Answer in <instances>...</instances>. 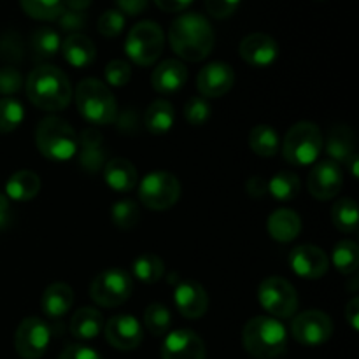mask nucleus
<instances>
[{
    "label": "nucleus",
    "instance_id": "obj_29",
    "mask_svg": "<svg viewBox=\"0 0 359 359\" xmlns=\"http://www.w3.org/2000/svg\"><path fill=\"white\" fill-rule=\"evenodd\" d=\"M174 105L168 100H163V98L154 100L153 104L146 109V114H144V125H146V128L149 130L153 135H165V133L174 126Z\"/></svg>",
    "mask_w": 359,
    "mask_h": 359
},
{
    "label": "nucleus",
    "instance_id": "obj_34",
    "mask_svg": "<svg viewBox=\"0 0 359 359\" xmlns=\"http://www.w3.org/2000/svg\"><path fill=\"white\" fill-rule=\"evenodd\" d=\"M300 188V179L293 172H279L269 182V193L280 202H290L297 198Z\"/></svg>",
    "mask_w": 359,
    "mask_h": 359
},
{
    "label": "nucleus",
    "instance_id": "obj_19",
    "mask_svg": "<svg viewBox=\"0 0 359 359\" xmlns=\"http://www.w3.org/2000/svg\"><path fill=\"white\" fill-rule=\"evenodd\" d=\"M174 302L177 311L186 319H200L209 309V297L196 280H181L175 286Z\"/></svg>",
    "mask_w": 359,
    "mask_h": 359
},
{
    "label": "nucleus",
    "instance_id": "obj_2",
    "mask_svg": "<svg viewBox=\"0 0 359 359\" xmlns=\"http://www.w3.org/2000/svg\"><path fill=\"white\" fill-rule=\"evenodd\" d=\"M25 86L28 100L42 111L58 112L72 100L69 77L55 65H41L32 70Z\"/></svg>",
    "mask_w": 359,
    "mask_h": 359
},
{
    "label": "nucleus",
    "instance_id": "obj_36",
    "mask_svg": "<svg viewBox=\"0 0 359 359\" xmlns=\"http://www.w3.org/2000/svg\"><path fill=\"white\" fill-rule=\"evenodd\" d=\"M20 6L34 20L51 21L62 14L63 0H20Z\"/></svg>",
    "mask_w": 359,
    "mask_h": 359
},
{
    "label": "nucleus",
    "instance_id": "obj_23",
    "mask_svg": "<svg viewBox=\"0 0 359 359\" xmlns=\"http://www.w3.org/2000/svg\"><path fill=\"white\" fill-rule=\"evenodd\" d=\"M63 58L67 63L76 69H86L97 58V48H95L93 41L83 34H72L63 41L62 44Z\"/></svg>",
    "mask_w": 359,
    "mask_h": 359
},
{
    "label": "nucleus",
    "instance_id": "obj_27",
    "mask_svg": "<svg viewBox=\"0 0 359 359\" xmlns=\"http://www.w3.org/2000/svg\"><path fill=\"white\" fill-rule=\"evenodd\" d=\"M102 330H104V316L93 307L79 309L70 319V333L79 340L97 339Z\"/></svg>",
    "mask_w": 359,
    "mask_h": 359
},
{
    "label": "nucleus",
    "instance_id": "obj_14",
    "mask_svg": "<svg viewBox=\"0 0 359 359\" xmlns=\"http://www.w3.org/2000/svg\"><path fill=\"white\" fill-rule=\"evenodd\" d=\"M105 339L114 349L118 351H133L142 344L144 330L140 323L133 316L121 314L114 316L104 325Z\"/></svg>",
    "mask_w": 359,
    "mask_h": 359
},
{
    "label": "nucleus",
    "instance_id": "obj_51",
    "mask_svg": "<svg viewBox=\"0 0 359 359\" xmlns=\"http://www.w3.org/2000/svg\"><path fill=\"white\" fill-rule=\"evenodd\" d=\"M158 7L165 13H182L193 4V0H154Z\"/></svg>",
    "mask_w": 359,
    "mask_h": 359
},
{
    "label": "nucleus",
    "instance_id": "obj_42",
    "mask_svg": "<svg viewBox=\"0 0 359 359\" xmlns=\"http://www.w3.org/2000/svg\"><path fill=\"white\" fill-rule=\"evenodd\" d=\"M105 81H107L111 86H126L132 79V67L125 62V60H112L105 67Z\"/></svg>",
    "mask_w": 359,
    "mask_h": 359
},
{
    "label": "nucleus",
    "instance_id": "obj_24",
    "mask_svg": "<svg viewBox=\"0 0 359 359\" xmlns=\"http://www.w3.org/2000/svg\"><path fill=\"white\" fill-rule=\"evenodd\" d=\"M269 233L273 241L280 244L293 242L302 231V219L294 210L291 209H279L270 214L269 217Z\"/></svg>",
    "mask_w": 359,
    "mask_h": 359
},
{
    "label": "nucleus",
    "instance_id": "obj_47",
    "mask_svg": "<svg viewBox=\"0 0 359 359\" xmlns=\"http://www.w3.org/2000/svg\"><path fill=\"white\" fill-rule=\"evenodd\" d=\"M0 58L4 60H20L21 44L20 39L14 34H7L0 39Z\"/></svg>",
    "mask_w": 359,
    "mask_h": 359
},
{
    "label": "nucleus",
    "instance_id": "obj_13",
    "mask_svg": "<svg viewBox=\"0 0 359 359\" xmlns=\"http://www.w3.org/2000/svg\"><path fill=\"white\" fill-rule=\"evenodd\" d=\"M344 186V174L339 163L332 160L321 161L311 170L307 188L318 200H332L340 193Z\"/></svg>",
    "mask_w": 359,
    "mask_h": 359
},
{
    "label": "nucleus",
    "instance_id": "obj_55",
    "mask_svg": "<svg viewBox=\"0 0 359 359\" xmlns=\"http://www.w3.org/2000/svg\"><path fill=\"white\" fill-rule=\"evenodd\" d=\"M358 163H359L358 154H353V156L349 158V161L346 163V165H349V168H351V172H353L354 179H358Z\"/></svg>",
    "mask_w": 359,
    "mask_h": 359
},
{
    "label": "nucleus",
    "instance_id": "obj_16",
    "mask_svg": "<svg viewBox=\"0 0 359 359\" xmlns=\"http://www.w3.org/2000/svg\"><path fill=\"white\" fill-rule=\"evenodd\" d=\"M235 72L228 63L212 62L200 70L196 88L203 98H217L226 95L233 88Z\"/></svg>",
    "mask_w": 359,
    "mask_h": 359
},
{
    "label": "nucleus",
    "instance_id": "obj_12",
    "mask_svg": "<svg viewBox=\"0 0 359 359\" xmlns=\"http://www.w3.org/2000/svg\"><path fill=\"white\" fill-rule=\"evenodd\" d=\"M291 335L304 346H321L333 335V323L321 311H305L291 323Z\"/></svg>",
    "mask_w": 359,
    "mask_h": 359
},
{
    "label": "nucleus",
    "instance_id": "obj_38",
    "mask_svg": "<svg viewBox=\"0 0 359 359\" xmlns=\"http://www.w3.org/2000/svg\"><path fill=\"white\" fill-rule=\"evenodd\" d=\"M25 119V107L16 98H0V133L16 130Z\"/></svg>",
    "mask_w": 359,
    "mask_h": 359
},
{
    "label": "nucleus",
    "instance_id": "obj_5",
    "mask_svg": "<svg viewBox=\"0 0 359 359\" xmlns=\"http://www.w3.org/2000/svg\"><path fill=\"white\" fill-rule=\"evenodd\" d=\"M35 144L49 160L65 161L76 156L79 149V137L69 123L51 116L42 119L35 130Z\"/></svg>",
    "mask_w": 359,
    "mask_h": 359
},
{
    "label": "nucleus",
    "instance_id": "obj_43",
    "mask_svg": "<svg viewBox=\"0 0 359 359\" xmlns=\"http://www.w3.org/2000/svg\"><path fill=\"white\" fill-rule=\"evenodd\" d=\"M23 86V77L14 67H0V95H14Z\"/></svg>",
    "mask_w": 359,
    "mask_h": 359
},
{
    "label": "nucleus",
    "instance_id": "obj_37",
    "mask_svg": "<svg viewBox=\"0 0 359 359\" xmlns=\"http://www.w3.org/2000/svg\"><path fill=\"white\" fill-rule=\"evenodd\" d=\"M172 316L168 309L161 304H151L144 312V326L149 330L151 335L163 337L170 328Z\"/></svg>",
    "mask_w": 359,
    "mask_h": 359
},
{
    "label": "nucleus",
    "instance_id": "obj_39",
    "mask_svg": "<svg viewBox=\"0 0 359 359\" xmlns=\"http://www.w3.org/2000/svg\"><path fill=\"white\" fill-rule=\"evenodd\" d=\"M112 221L121 230H132L140 221V209L133 200H119L112 205Z\"/></svg>",
    "mask_w": 359,
    "mask_h": 359
},
{
    "label": "nucleus",
    "instance_id": "obj_7",
    "mask_svg": "<svg viewBox=\"0 0 359 359\" xmlns=\"http://www.w3.org/2000/svg\"><path fill=\"white\" fill-rule=\"evenodd\" d=\"M165 48L163 30L154 21H140L130 30L125 41V51L133 63L149 67L161 56Z\"/></svg>",
    "mask_w": 359,
    "mask_h": 359
},
{
    "label": "nucleus",
    "instance_id": "obj_30",
    "mask_svg": "<svg viewBox=\"0 0 359 359\" xmlns=\"http://www.w3.org/2000/svg\"><path fill=\"white\" fill-rule=\"evenodd\" d=\"M249 147L263 158L276 156L279 151V135L269 125H256L249 133Z\"/></svg>",
    "mask_w": 359,
    "mask_h": 359
},
{
    "label": "nucleus",
    "instance_id": "obj_52",
    "mask_svg": "<svg viewBox=\"0 0 359 359\" xmlns=\"http://www.w3.org/2000/svg\"><path fill=\"white\" fill-rule=\"evenodd\" d=\"M13 207H11L9 198L0 193V230H6L13 223Z\"/></svg>",
    "mask_w": 359,
    "mask_h": 359
},
{
    "label": "nucleus",
    "instance_id": "obj_46",
    "mask_svg": "<svg viewBox=\"0 0 359 359\" xmlns=\"http://www.w3.org/2000/svg\"><path fill=\"white\" fill-rule=\"evenodd\" d=\"M58 359H104L100 353L83 344H70L62 351Z\"/></svg>",
    "mask_w": 359,
    "mask_h": 359
},
{
    "label": "nucleus",
    "instance_id": "obj_31",
    "mask_svg": "<svg viewBox=\"0 0 359 359\" xmlns=\"http://www.w3.org/2000/svg\"><path fill=\"white\" fill-rule=\"evenodd\" d=\"M32 53L37 60H49L60 51L62 48V41H60L58 32L53 28H39L32 35Z\"/></svg>",
    "mask_w": 359,
    "mask_h": 359
},
{
    "label": "nucleus",
    "instance_id": "obj_40",
    "mask_svg": "<svg viewBox=\"0 0 359 359\" xmlns=\"http://www.w3.org/2000/svg\"><path fill=\"white\" fill-rule=\"evenodd\" d=\"M184 118L189 125L202 126L209 121L210 118V105L207 98L193 97L186 102L184 105Z\"/></svg>",
    "mask_w": 359,
    "mask_h": 359
},
{
    "label": "nucleus",
    "instance_id": "obj_21",
    "mask_svg": "<svg viewBox=\"0 0 359 359\" xmlns=\"http://www.w3.org/2000/svg\"><path fill=\"white\" fill-rule=\"evenodd\" d=\"M79 163L86 172H98L105 165L104 137L98 130L86 128L83 130L79 139Z\"/></svg>",
    "mask_w": 359,
    "mask_h": 359
},
{
    "label": "nucleus",
    "instance_id": "obj_15",
    "mask_svg": "<svg viewBox=\"0 0 359 359\" xmlns=\"http://www.w3.org/2000/svg\"><path fill=\"white\" fill-rule=\"evenodd\" d=\"M290 265L298 277L309 280H318L328 272V255L318 245H300L290 255Z\"/></svg>",
    "mask_w": 359,
    "mask_h": 359
},
{
    "label": "nucleus",
    "instance_id": "obj_45",
    "mask_svg": "<svg viewBox=\"0 0 359 359\" xmlns=\"http://www.w3.org/2000/svg\"><path fill=\"white\" fill-rule=\"evenodd\" d=\"M241 6V0H205V9L216 20H226Z\"/></svg>",
    "mask_w": 359,
    "mask_h": 359
},
{
    "label": "nucleus",
    "instance_id": "obj_32",
    "mask_svg": "<svg viewBox=\"0 0 359 359\" xmlns=\"http://www.w3.org/2000/svg\"><path fill=\"white\" fill-rule=\"evenodd\" d=\"M332 221L335 228L342 233H354L359 226L358 205L354 200L342 198L333 205L332 209Z\"/></svg>",
    "mask_w": 359,
    "mask_h": 359
},
{
    "label": "nucleus",
    "instance_id": "obj_20",
    "mask_svg": "<svg viewBox=\"0 0 359 359\" xmlns=\"http://www.w3.org/2000/svg\"><path fill=\"white\" fill-rule=\"evenodd\" d=\"M188 81V69L179 60H165L151 76V84L160 95H174L184 88Z\"/></svg>",
    "mask_w": 359,
    "mask_h": 359
},
{
    "label": "nucleus",
    "instance_id": "obj_50",
    "mask_svg": "<svg viewBox=\"0 0 359 359\" xmlns=\"http://www.w3.org/2000/svg\"><path fill=\"white\" fill-rule=\"evenodd\" d=\"M245 191L251 198H263L269 193V182L259 175H255L245 182Z\"/></svg>",
    "mask_w": 359,
    "mask_h": 359
},
{
    "label": "nucleus",
    "instance_id": "obj_28",
    "mask_svg": "<svg viewBox=\"0 0 359 359\" xmlns=\"http://www.w3.org/2000/svg\"><path fill=\"white\" fill-rule=\"evenodd\" d=\"M41 191V177L32 170H20L9 177L6 184L7 198L16 202H28Z\"/></svg>",
    "mask_w": 359,
    "mask_h": 359
},
{
    "label": "nucleus",
    "instance_id": "obj_26",
    "mask_svg": "<svg viewBox=\"0 0 359 359\" xmlns=\"http://www.w3.org/2000/svg\"><path fill=\"white\" fill-rule=\"evenodd\" d=\"M323 146H325L326 154L335 163H347L349 158L356 154L354 153V133L346 125L333 126L328 132L326 142H323Z\"/></svg>",
    "mask_w": 359,
    "mask_h": 359
},
{
    "label": "nucleus",
    "instance_id": "obj_18",
    "mask_svg": "<svg viewBox=\"0 0 359 359\" xmlns=\"http://www.w3.org/2000/svg\"><path fill=\"white\" fill-rule=\"evenodd\" d=\"M238 53H241V58L249 65L269 67L279 56V44L270 35L256 32V34L242 39L241 46H238Z\"/></svg>",
    "mask_w": 359,
    "mask_h": 359
},
{
    "label": "nucleus",
    "instance_id": "obj_41",
    "mask_svg": "<svg viewBox=\"0 0 359 359\" xmlns=\"http://www.w3.org/2000/svg\"><path fill=\"white\" fill-rule=\"evenodd\" d=\"M97 28L104 37H118L123 32V28H125V14L116 9L105 11L98 18Z\"/></svg>",
    "mask_w": 359,
    "mask_h": 359
},
{
    "label": "nucleus",
    "instance_id": "obj_35",
    "mask_svg": "<svg viewBox=\"0 0 359 359\" xmlns=\"http://www.w3.org/2000/svg\"><path fill=\"white\" fill-rule=\"evenodd\" d=\"M332 262L335 269L344 276H351L358 270L359 265V248L356 242L342 241L335 245L332 255Z\"/></svg>",
    "mask_w": 359,
    "mask_h": 359
},
{
    "label": "nucleus",
    "instance_id": "obj_11",
    "mask_svg": "<svg viewBox=\"0 0 359 359\" xmlns=\"http://www.w3.org/2000/svg\"><path fill=\"white\" fill-rule=\"evenodd\" d=\"M51 342V330L39 318H27L20 323L14 335V347L21 359H41Z\"/></svg>",
    "mask_w": 359,
    "mask_h": 359
},
{
    "label": "nucleus",
    "instance_id": "obj_1",
    "mask_svg": "<svg viewBox=\"0 0 359 359\" xmlns=\"http://www.w3.org/2000/svg\"><path fill=\"white\" fill-rule=\"evenodd\" d=\"M168 41L179 58L186 62H202L212 53L216 37L210 23L202 14L186 13L172 23Z\"/></svg>",
    "mask_w": 359,
    "mask_h": 359
},
{
    "label": "nucleus",
    "instance_id": "obj_9",
    "mask_svg": "<svg viewBox=\"0 0 359 359\" xmlns=\"http://www.w3.org/2000/svg\"><path fill=\"white\" fill-rule=\"evenodd\" d=\"M258 300L270 316L290 319L298 311V293L284 277H266L258 287Z\"/></svg>",
    "mask_w": 359,
    "mask_h": 359
},
{
    "label": "nucleus",
    "instance_id": "obj_53",
    "mask_svg": "<svg viewBox=\"0 0 359 359\" xmlns=\"http://www.w3.org/2000/svg\"><path fill=\"white\" fill-rule=\"evenodd\" d=\"M346 319L354 332L359 330V298H353L346 307Z\"/></svg>",
    "mask_w": 359,
    "mask_h": 359
},
{
    "label": "nucleus",
    "instance_id": "obj_25",
    "mask_svg": "<svg viewBox=\"0 0 359 359\" xmlns=\"http://www.w3.org/2000/svg\"><path fill=\"white\" fill-rule=\"evenodd\" d=\"M74 304V291L69 284L65 283H55L51 286L46 287L42 293L41 307L48 318L60 319L70 311Z\"/></svg>",
    "mask_w": 359,
    "mask_h": 359
},
{
    "label": "nucleus",
    "instance_id": "obj_10",
    "mask_svg": "<svg viewBox=\"0 0 359 359\" xmlns=\"http://www.w3.org/2000/svg\"><path fill=\"white\" fill-rule=\"evenodd\" d=\"M132 290L133 280L130 273L121 269H109L91 280L90 297L100 307L116 309L128 300Z\"/></svg>",
    "mask_w": 359,
    "mask_h": 359
},
{
    "label": "nucleus",
    "instance_id": "obj_6",
    "mask_svg": "<svg viewBox=\"0 0 359 359\" xmlns=\"http://www.w3.org/2000/svg\"><path fill=\"white\" fill-rule=\"evenodd\" d=\"M321 130L311 121H300L287 130L283 142V154L294 167L312 165L323 149Z\"/></svg>",
    "mask_w": 359,
    "mask_h": 359
},
{
    "label": "nucleus",
    "instance_id": "obj_4",
    "mask_svg": "<svg viewBox=\"0 0 359 359\" xmlns=\"http://www.w3.org/2000/svg\"><path fill=\"white\" fill-rule=\"evenodd\" d=\"M76 105L79 114L91 125H112L118 116V104L112 91L107 84L93 77L77 84Z\"/></svg>",
    "mask_w": 359,
    "mask_h": 359
},
{
    "label": "nucleus",
    "instance_id": "obj_22",
    "mask_svg": "<svg viewBox=\"0 0 359 359\" xmlns=\"http://www.w3.org/2000/svg\"><path fill=\"white\" fill-rule=\"evenodd\" d=\"M105 184L119 193H128L137 184V170L126 158H112L104 165Z\"/></svg>",
    "mask_w": 359,
    "mask_h": 359
},
{
    "label": "nucleus",
    "instance_id": "obj_44",
    "mask_svg": "<svg viewBox=\"0 0 359 359\" xmlns=\"http://www.w3.org/2000/svg\"><path fill=\"white\" fill-rule=\"evenodd\" d=\"M56 20H58L60 28L65 32H70V35L79 34L81 30L86 28V13H77V11L63 9L62 14H60Z\"/></svg>",
    "mask_w": 359,
    "mask_h": 359
},
{
    "label": "nucleus",
    "instance_id": "obj_17",
    "mask_svg": "<svg viewBox=\"0 0 359 359\" xmlns=\"http://www.w3.org/2000/svg\"><path fill=\"white\" fill-rule=\"evenodd\" d=\"M205 344L191 330H175L165 337L161 359H205Z\"/></svg>",
    "mask_w": 359,
    "mask_h": 359
},
{
    "label": "nucleus",
    "instance_id": "obj_49",
    "mask_svg": "<svg viewBox=\"0 0 359 359\" xmlns=\"http://www.w3.org/2000/svg\"><path fill=\"white\" fill-rule=\"evenodd\" d=\"M149 0H116V6L119 7V13H125L128 16H137L147 9Z\"/></svg>",
    "mask_w": 359,
    "mask_h": 359
},
{
    "label": "nucleus",
    "instance_id": "obj_33",
    "mask_svg": "<svg viewBox=\"0 0 359 359\" xmlns=\"http://www.w3.org/2000/svg\"><path fill=\"white\" fill-rule=\"evenodd\" d=\"M133 276L144 284H154L165 276V263L163 259L158 258L156 255H140L133 262Z\"/></svg>",
    "mask_w": 359,
    "mask_h": 359
},
{
    "label": "nucleus",
    "instance_id": "obj_48",
    "mask_svg": "<svg viewBox=\"0 0 359 359\" xmlns=\"http://www.w3.org/2000/svg\"><path fill=\"white\" fill-rule=\"evenodd\" d=\"M118 123V128L125 133H133L139 130V118H137V112L133 109H126L121 116H116V121Z\"/></svg>",
    "mask_w": 359,
    "mask_h": 359
},
{
    "label": "nucleus",
    "instance_id": "obj_54",
    "mask_svg": "<svg viewBox=\"0 0 359 359\" xmlns=\"http://www.w3.org/2000/svg\"><path fill=\"white\" fill-rule=\"evenodd\" d=\"M91 2H93V0H63V9L84 13V11L91 6Z\"/></svg>",
    "mask_w": 359,
    "mask_h": 359
},
{
    "label": "nucleus",
    "instance_id": "obj_8",
    "mask_svg": "<svg viewBox=\"0 0 359 359\" xmlns=\"http://www.w3.org/2000/svg\"><path fill=\"white\" fill-rule=\"evenodd\" d=\"M181 196V182L170 172H151L140 181L139 198L147 209L168 210L177 203Z\"/></svg>",
    "mask_w": 359,
    "mask_h": 359
},
{
    "label": "nucleus",
    "instance_id": "obj_3",
    "mask_svg": "<svg viewBox=\"0 0 359 359\" xmlns=\"http://www.w3.org/2000/svg\"><path fill=\"white\" fill-rule=\"evenodd\" d=\"M242 346L256 359H273L286 351L287 332L276 318L258 316L242 330Z\"/></svg>",
    "mask_w": 359,
    "mask_h": 359
}]
</instances>
